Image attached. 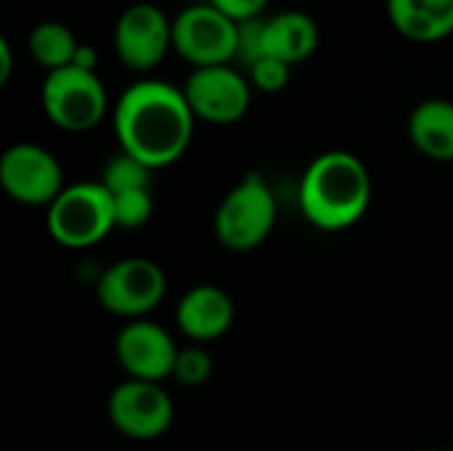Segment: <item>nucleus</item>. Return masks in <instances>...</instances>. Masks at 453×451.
<instances>
[{"label": "nucleus", "mask_w": 453, "mask_h": 451, "mask_svg": "<svg viewBox=\"0 0 453 451\" xmlns=\"http://www.w3.org/2000/svg\"><path fill=\"white\" fill-rule=\"evenodd\" d=\"M111 125L122 152H130L154 170H162L188 152L196 114L183 88L149 77L122 90Z\"/></svg>", "instance_id": "1"}, {"label": "nucleus", "mask_w": 453, "mask_h": 451, "mask_svg": "<svg viewBox=\"0 0 453 451\" xmlns=\"http://www.w3.org/2000/svg\"><path fill=\"white\" fill-rule=\"evenodd\" d=\"M297 199L305 221L319 231H348L372 205L369 167L353 152H324L305 167Z\"/></svg>", "instance_id": "2"}, {"label": "nucleus", "mask_w": 453, "mask_h": 451, "mask_svg": "<svg viewBox=\"0 0 453 451\" xmlns=\"http://www.w3.org/2000/svg\"><path fill=\"white\" fill-rule=\"evenodd\" d=\"M48 234L66 250H88L101 245L114 229V197L101 181H80L48 205Z\"/></svg>", "instance_id": "3"}, {"label": "nucleus", "mask_w": 453, "mask_h": 451, "mask_svg": "<svg viewBox=\"0 0 453 451\" xmlns=\"http://www.w3.org/2000/svg\"><path fill=\"white\" fill-rule=\"evenodd\" d=\"M276 194L260 173H247L220 199L212 226L218 242L231 253L257 250L276 229Z\"/></svg>", "instance_id": "4"}, {"label": "nucleus", "mask_w": 453, "mask_h": 451, "mask_svg": "<svg viewBox=\"0 0 453 451\" xmlns=\"http://www.w3.org/2000/svg\"><path fill=\"white\" fill-rule=\"evenodd\" d=\"M40 101L50 125L64 133H88L98 128L109 109L101 77L77 64L45 72Z\"/></svg>", "instance_id": "5"}, {"label": "nucleus", "mask_w": 453, "mask_h": 451, "mask_svg": "<svg viewBox=\"0 0 453 451\" xmlns=\"http://www.w3.org/2000/svg\"><path fill=\"white\" fill-rule=\"evenodd\" d=\"M173 51L191 66L231 64L239 56V21L210 0L188 5L173 19Z\"/></svg>", "instance_id": "6"}, {"label": "nucleus", "mask_w": 453, "mask_h": 451, "mask_svg": "<svg viewBox=\"0 0 453 451\" xmlns=\"http://www.w3.org/2000/svg\"><path fill=\"white\" fill-rule=\"evenodd\" d=\"M167 292V276L159 263L149 258H122L111 263L96 287L104 311L122 319H143Z\"/></svg>", "instance_id": "7"}, {"label": "nucleus", "mask_w": 453, "mask_h": 451, "mask_svg": "<svg viewBox=\"0 0 453 451\" xmlns=\"http://www.w3.org/2000/svg\"><path fill=\"white\" fill-rule=\"evenodd\" d=\"M0 186L3 191L27 207H48L64 191L61 162L40 144L21 141L0 157Z\"/></svg>", "instance_id": "8"}, {"label": "nucleus", "mask_w": 453, "mask_h": 451, "mask_svg": "<svg viewBox=\"0 0 453 451\" xmlns=\"http://www.w3.org/2000/svg\"><path fill=\"white\" fill-rule=\"evenodd\" d=\"M111 425L133 441H154L173 425L175 407L167 391L154 380L127 377L119 383L106 404Z\"/></svg>", "instance_id": "9"}, {"label": "nucleus", "mask_w": 453, "mask_h": 451, "mask_svg": "<svg viewBox=\"0 0 453 451\" xmlns=\"http://www.w3.org/2000/svg\"><path fill=\"white\" fill-rule=\"evenodd\" d=\"M114 51L133 72L157 69L173 51V19L154 3L127 5L114 24Z\"/></svg>", "instance_id": "10"}, {"label": "nucleus", "mask_w": 453, "mask_h": 451, "mask_svg": "<svg viewBox=\"0 0 453 451\" xmlns=\"http://www.w3.org/2000/svg\"><path fill=\"white\" fill-rule=\"evenodd\" d=\"M183 90L196 120L210 125H234L252 104V82L231 64L194 66Z\"/></svg>", "instance_id": "11"}, {"label": "nucleus", "mask_w": 453, "mask_h": 451, "mask_svg": "<svg viewBox=\"0 0 453 451\" xmlns=\"http://www.w3.org/2000/svg\"><path fill=\"white\" fill-rule=\"evenodd\" d=\"M178 351L180 348L175 346L170 332L149 322L146 316L127 319V324L119 330L114 340V354L119 367L127 372V377H138V380L162 383L165 377H173Z\"/></svg>", "instance_id": "12"}, {"label": "nucleus", "mask_w": 453, "mask_h": 451, "mask_svg": "<svg viewBox=\"0 0 453 451\" xmlns=\"http://www.w3.org/2000/svg\"><path fill=\"white\" fill-rule=\"evenodd\" d=\"M236 319V306L223 287L196 284L191 287L175 308L178 330L194 343H212L223 338Z\"/></svg>", "instance_id": "13"}, {"label": "nucleus", "mask_w": 453, "mask_h": 451, "mask_svg": "<svg viewBox=\"0 0 453 451\" xmlns=\"http://www.w3.org/2000/svg\"><path fill=\"white\" fill-rule=\"evenodd\" d=\"M321 43L319 24L305 11H279L263 19V56H276L287 64L308 61Z\"/></svg>", "instance_id": "14"}, {"label": "nucleus", "mask_w": 453, "mask_h": 451, "mask_svg": "<svg viewBox=\"0 0 453 451\" xmlns=\"http://www.w3.org/2000/svg\"><path fill=\"white\" fill-rule=\"evenodd\" d=\"M388 19L411 43H438L453 35V0H388Z\"/></svg>", "instance_id": "15"}, {"label": "nucleus", "mask_w": 453, "mask_h": 451, "mask_svg": "<svg viewBox=\"0 0 453 451\" xmlns=\"http://www.w3.org/2000/svg\"><path fill=\"white\" fill-rule=\"evenodd\" d=\"M414 149L433 162H453V101L427 98L409 117Z\"/></svg>", "instance_id": "16"}, {"label": "nucleus", "mask_w": 453, "mask_h": 451, "mask_svg": "<svg viewBox=\"0 0 453 451\" xmlns=\"http://www.w3.org/2000/svg\"><path fill=\"white\" fill-rule=\"evenodd\" d=\"M77 48H80V43H77L74 32L61 21H40L27 37V51H29L32 61L37 66H42L45 72L69 66L74 61Z\"/></svg>", "instance_id": "17"}, {"label": "nucleus", "mask_w": 453, "mask_h": 451, "mask_svg": "<svg viewBox=\"0 0 453 451\" xmlns=\"http://www.w3.org/2000/svg\"><path fill=\"white\" fill-rule=\"evenodd\" d=\"M101 183L111 191H133V189H151L154 186V167L138 159L130 152H117L101 170Z\"/></svg>", "instance_id": "18"}, {"label": "nucleus", "mask_w": 453, "mask_h": 451, "mask_svg": "<svg viewBox=\"0 0 453 451\" xmlns=\"http://www.w3.org/2000/svg\"><path fill=\"white\" fill-rule=\"evenodd\" d=\"M111 197H114L117 229H141L151 221L154 215L151 189H133V191H119Z\"/></svg>", "instance_id": "19"}, {"label": "nucleus", "mask_w": 453, "mask_h": 451, "mask_svg": "<svg viewBox=\"0 0 453 451\" xmlns=\"http://www.w3.org/2000/svg\"><path fill=\"white\" fill-rule=\"evenodd\" d=\"M212 372H215L212 356L204 348L191 346V348L178 351V359H175V367H173V380L186 385V388H199L212 377Z\"/></svg>", "instance_id": "20"}, {"label": "nucleus", "mask_w": 453, "mask_h": 451, "mask_svg": "<svg viewBox=\"0 0 453 451\" xmlns=\"http://www.w3.org/2000/svg\"><path fill=\"white\" fill-rule=\"evenodd\" d=\"M292 64L276 56H260L250 64V82L260 93H279L289 85Z\"/></svg>", "instance_id": "21"}, {"label": "nucleus", "mask_w": 453, "mask_h": 451, "mask_svg": "<svg viewBox=\"0 0 453 451\" xmlns=\"http://www.w3.org/2000/svg\"><path fill=\"white\" fill-rule=\"evenodd\" d=\"M210 3L223 13H228L234 21H250V19H260V13L268 8L271 0H210Z\"/></svg>", "instance_id": "22"}, {"label": "nucleus", "mask_w": 453, "mask_h": 451, "mask_svg": "<svg viewBox=\"0 0 453 451\" xmlns=\"http://www.w3.org/2000/svg\"><path fill=\"white\" fill-rule=\"evenodd\" d=\"M11 74H13V51H11V43L0 37V88L8 85Z\"/></svg>", "instance_id": "23"}, {"label": "nucleus", "mask_w": 453, "mask_h": 451, "mask_svg": "<svg viewBox=\"0 0 453 451\" xmlns=\"http://www.w3.org/2000/svg\"><path fill=\"white\" fill-rule=\"evenodd\" d=\"M72 64H77V66H82V69H93L96 72V66H98V51L93 48V45H88V43H80V48H77V53H74V61Z\"/></svg>", "instance_id": "24"}, {"label": "nucleus", "mask_w": 453, "mask_h": 451, "mask_svg": "<svg viewBox=\"0 0 453 451\" xmlns=\"http://www.w3.org/2000/svg\"><path fill=\"white\" fill-rule=\"evenodd\" d=\"M427 451H443V449H427Z\"/></svg>", "instance_id": "25"}, {"label": "nucleus", "mask_w": 453, "mask_h": 451, "mask_svg": "<svg viewBox=\"0 0 453 451\" xmlns=\"http://www.w3.org/2000/svg\"><path fill=\"white\" fill-rule=\"evenodd\" d=\"M451 451H453V447H451Z\"/></svg>", "instance_id": "26"}]
</instances>
